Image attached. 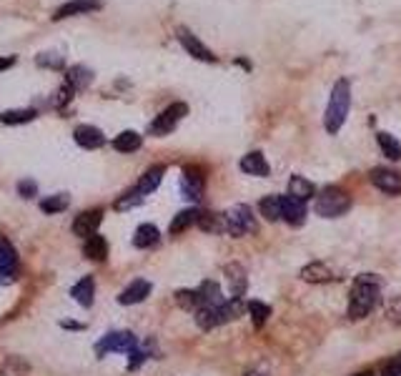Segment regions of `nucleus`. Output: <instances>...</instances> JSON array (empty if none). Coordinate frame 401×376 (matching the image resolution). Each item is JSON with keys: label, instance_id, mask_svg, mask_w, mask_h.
Returning <instances> with one entry per match:
<instances>
[{"label": "nucleus", "instance_id": "nucleus-10", "mask_svg": "<svg viewBox=\"0 0 401 376\" xmlns=\"http://www.w3.org/2000/svg\"><path fill=\"white\" fill-rule=\"evenodd\" d=\"M153 291L151 281L145 279H136L131 284L125 286L123 291L118 293V304H123V306H133V304H141V301L148 299V293Z\"/></svg>", "mask_w": 401, "mask_h": 376}, {"label": "nucleus", "instance_id": "nucleus-32", "mask_svg": "<svg viewBox=\"0 0 401 376\" xmlns=\"http://www.w3.org/2000/svg\"><path fill=\"white\" fill-rule=\"evenodd\" d=\"M38 113L33 111V108H15V111H6L3 116H0V121L8 125H21V123H30V121L35 118Z\"/></svg>", "mask_w": 401, "mask_h": 376}, {"label": "nucleus", "instance_id": "nucleus-9", "mask_svg": "<svg viewBox=\"0 0 401 376\" xmlns=\"http://www.w3.org/2000/svg\"><path fill=\"white\" fill-rule=\"evenodd\" d=\"M203 174H200V168L196 166H188L183 168V176H181V188H183V196H186L188 201H198L200 196H203Z\"/></svg>", "mask_w": 401, "mask_h": 376}, {"label": "nucleus", "instance_id": "nucleus-7", "mask_svg": "<svg viewBox=\"0 0 401 376\" xmlns=\"http://www.w3.org/2000/svg\"><path fill=\"white\" fill-rule=\"evenodd\" d=\"M188 116V105L186 103H173L168 105L166 111L161 113L158 118L151 123V133L153 136H168V133L181 123V118Z\"/></svg>", "mask_w": 401, "mask_h": 376}, {"label": "nucleus", "instance_id": "nucleus-15", "mask_svg": "<svg viewBox=\"0 0 401 376\" xmlns=\"http://www.w3.org/2000/svg\"><path fill=\"white\" fill-rule=\"evenodd\" d=\"M281 221H286L289 226H304L306 206L291 196H281Z\"/></svg>", "mask_w": 401, "mask_h": 376}, {"label": "nucleus", "instance_id": "nucleus-39", "mask_svg": "<svg viewBox=\"0 0 401 376\" xmlns=\"http://www.w3.org/2000/svg\"><path fill=\"white\" fill-rule=\"evenodd\" d=\"M18 194H21L23 198H33V196L38 194V186H35V181H21L18 183Z\"/></svg>", "mask_w": 401, "mask_h": 376}, {"label": "nucleus", "instance_id": "nucleus-21", "mask_svg": "<svg viewBox=\"0 0 401 376\" xmlns=\"http://www.w3.org/2000/svg\"><path fill=\"white\" fill-rule=\"evenodd\" d=\"M83 256L90 258V261H105L108 258V241L103 236H98V233L88 236L83 244Z\"/></svg>", "mask_w": 401, "mask_h": 376}, {"label": "nucleus", "instance_id": "nucleus-33", "mask_svg": "<svg viewBox=\"0 0 401 376\" xmlns=\"http://www.w3.org/2000/svg\"><path fill=\"white\" fill-rule=\"evenodd\" d=\"M70 198L65 194H56V196H45L41 201V211L43 213H61V211L68 209Z\"/></svg>", "mask_w": 401, "mask_h": 376}, {"label": "nucleus", "instance_id": "nucleus-17", "mask_svg": "<svg viewBox=\"0 0 401 376\" xmlns=\"http://www.w3.org/2000/svg\"><path fill=\"white\" fill-rule=\"evenodd\" d=\"M198 293V306H221L223 301V293H221V286L216 284V281H203V284L196 289Z\"/></svg>", "mask_w": 401, "mask_h": 376}, {"label": "nucleus", "instance_id": "nucleus-42", "mask_svg": "<svg viewBox=\"0 0 401 376\" xmlns=\"http://www.w3.org/2000/svg\"><path fill=\"white\" fill-rule=\"evenodd\" d=\"M246 376H263V374H258V371H249Z\"/></svg>", "mask_w": 401, "mask_h": 376}, {"label": "nucleus", "instance_id": "nucleus-2", "mask_svg": "<svg viewBox=\"0 0 401 376\" xmlns=\"http://www.w3.org/2000/svg\"><path fill=\"white\" fill-rule=\"evenodd\" d=\"M349 105H351V88H349V81L341 78V81H336V85H333L329 105H326V116H324L326 131L329 133L341 131V125H344L346 116H349Z\"/></svg>", "mask_w": 401, "mask_h": 376}, {"label": "nucleus", "instance_id": "nucleus-18", "mask_svg": "<svg viewBox=\"0 0 401 376\" xmlns=\"http://www.w3.org/2000/svg\"><path fill=\"white\" fill-rule=\"evenodd\" d=\"M226 279H229V286H231V296L234 299H241L243 293H246V271H243L241 264H229L226 266Z\"/></svg>", "mask_w": 401, "mask_h": 376}, {"label": "nucleus", "instance_id": "nucleus-14", "mask_svg": "<svg viewBox=\"0 0 401 376\" xmlns=\"http://www.w3.org/2000/svg\"><path fill=\"white\" fill-rule=\"evenodd\" d=\"M101 0H70L65 6H61L53 15V21H63V18H73V15H85L93 10H101Z\"/></svg>", "mask_w": 401, "mask_h": 376}, {"label": "nucleus", "instance_id": "nucleus-25", "mask_svg": "<svg viewBox=\"0 0 401 376\" xmlns=\"http://www.w3.org/2000/svg\"><path fill=\"white\" fill-rule=\"evenodd\" d=\"M241 171L249 176H269V163H266L263 154L254 151V154H246L241 158Z\"/></svg>", "mask_w": 401, "mask_h": 376}, {"label": "nucleus", "instance_id": "nucleus-31", "mask_svg": "<svg viewBox=\"0 0 401 376\" xmlns=\"http://www.w3.org/2000/svg\"><path fill=\"white\" fill-rule=\"evenodd\" d=\"M376 140H379L381 154L387 156V158H391V160H401V143L394 138V136H389V133L381 131L379 136H376Z\"/></svg>", "mask_w": 401, "mask_h": 376}, {"label": "nucleus", "instance_id": "nucleus-24", "mask_svg": "<svg viewBox=\"0 0 401 376\" xmlns=\"http://www.w3.org/2000/svg\"><path fill=\"white\" fill-rule=\"evenodd\" d=\"M70 296H73L81 306H90V304H93V296H96V281L90 279V276L81 279L73 289H70Z\"/></svg>", "mask_w": 401, "mask_h": 376}, {"label": "nucleus", "instance_id": "nucleus-22", "mask_svg": "<svg viewBox=\"0 0 401 376\" xmlns=\"http://www.w3.org/2000/svg\"><path fill=\"white\" fill-rule=\"evenodd\" d=\"M313 194H316V188H313L311 181H306L304 176H291V181H289V196L291 198H296V201L306 203L309 198H313Z\"/></svg>", "mask_w": 401, "mask_h": 376}, {"label": "nucleus", "instance_id": "nucleus-12", "mask_svg": "<svg viewBox=\"0 0 401 376\" xmlns=\"http://www.w3.org/2000/svg\"><path fill=\"white\" fill-rule=\"evenodd\" d=\"M178 41H181V45L186 48V53L188 56H194V58H198V61H206V63H214L216 61V56L211 53V50L203 45V43L196 38L191 30H186V28H178Z\"/></svg>", "mask_w": 401, "mask_h": 376}, {"label": "nucleus", "instance_id": "nucleus-37", "mask_svg": "<svg viewBox=\"0 0 401 376\" xmlns=\"http://www.w3.org/2000/svg\"><path fill=\"white\" fill-rule=\"evenodd\" d=\"M384 309H387V319L391 324H401V296H391Z\"/></svg>", "mask_w": 401, "mask_h": 376}, {"label": "nucleus", "instance_id": "nucleus-1", "mask_svg": "<svg viewBox=\"0 0 401 376\" xmlns=\"http://www.w3.org/2000/svg\"><path fill=\"white\" fill-rule=\"evenodd\" d=\"M381 296V279L376 273H361L351 286V299H349V319L359 321L367 319L376 309Z\"/></svg>", "mask_w": 401, "mask_h": 376}, {"label": "nucleus", "instance_id": "nucleus-11", "mask_svg": "<svg viewBox=\"0 0 401 376\" xmlns=\"http://www.w3.org/2000/svg\"><path fill=\"white\" fill-rule=\"evenodd\" d=\"M101 221H103V211L101 209L83 211V213H78L76 221H73V233L81 238L93 236V233L98 231V226H101Z\"/></svg>", "mask_w": 401, "mask_h": 376}, {"label": "nucleus", "instance_id": "nucleus-23", "mask_svg": "<svg viewBox=\"0 0 401 376\" xmlns=\"http://www.w3.org/2000/svg\"><path fill=\"white\" fill-rule=\"evenodd\" d=\"M65 83H68L73 91L88 88V85L93 83V70L85 68V65H73V68L65 73Z\"/></svg>", "mask_w": 401, "mask_h": 376}, {"label": "nucleus", "instance_id": "nucleus-30", "mask_svg": "<svg viewBox=\"0 0 401 376\" xmlns=\"http://www.w3.org/2000/svg\"><path fill=\"white\" fill-rule=\"evenodd\" d=\"M196 221H198V211H196V209L181 211V213H176V218L171 221V233H173V236H176V233H183V231L191 229Z\"/></svg>", "mask_w": 401, "mask_h": 376}, {"label": "nucleus", "instance_id": "nucleus-38", "mask_svg": "<svg viewBox=\"0 0 401 376\" xmlns=\"http://www.w3.org/2000/svg\"><path fill=\"white\" fill-rule=\"evenodd\" d=\"M38 65H45V68H63V56L43 53V56H38Z\"/></svg>", "mask_w": 401, "mask_h": 376}, {"label": "nucleus", "instance_id": "nucleus-6", "mask_svg": "<svg viewBox=\"0 0 401 376\" xmlns=\"http://www.w3.org/2000/svg\"><path fill=\"white\" fill-rule=\"evenodd\" d=\"M136 348H138V339L131 331H111L96 344V356L103 359L108 354H131Z\"/></svg>", "mask_w": 401, "mask_h": 376}, {"label": "nucleus", "instance_id": "nucleus-29", "mask_svg": "<svg viewBox=\"0 0 401 376\" xmlns=\"http://www.w3.org/2000/svg\"><path fill=\"white\" fill-rule=\"evenodd\" d=\"M258 211L266 221H281V196H266L258 203Z\"/></svg>", "mask_w": 401, "mask_h": 376}, {"label": "nucleus", "instance_id": "nucleus-28", "mask_svg": "<svg viewBox=\"0 0 401 376\" xmlns=\"http://www.w3.org/2000/svg\"><path fill=\"white\" fill-rule=\"evenodd\" d=\"M141 143H143V138L136 131H123L113 138V148H116L118 154H133V151L141 148Z\"/></svg>", "mask_w": 401, "mask_h": 376}, {"label": "nucleus", "instance_id": "nucleus-5", "mask_svg": "<svg viewBox=\"0 0 401 376\" xmlns=\"http://www.w3.org/2000/svg\"><path fill=\"white\" fill-rule=\"evenodd\" d=\"M223 218H226V231H229L234 238L249 236V233L256 231V218H254V211H251L249 206H243V203L231 206V209L223 213Z\"/></svg>", "mask_w": 401, "mask_h": 376}, {"label": "nucleus", "instance_id": "nucleus-19", "mask_svg": "<svg viewBox=\"0 0 401 376\" xmlns=\"http://www.w3.org/2000/svg\"><path fill=\"white\" fill-rule=\"evenodd\" d=\"M161 241V231L153 223H141L133 233V246L136 249H153Z\"/></svg>", "mask_w": 401, "mask_h": 376}, {"label": "nucleus", "instance_id": "nucleus-43", "mask_svg": "<svg viewBox=\"0 0 401 376\" xmlns=\"http://www.w3.org/2000/svg\"><path fill=\"white\" fill-rule=\"evenodd\" d=\"M359 376H369V374H359Z\"/></svg>", "mask_w": 401, "mask_h": 376}, {"label": "nucleus", "instance_id": "nucleus-3", "mask_svg": "<svg viewBox=\"0 0 401 376\" xmlns=\"http://www.w3.org/2000/svg\"><path fill=\"white\" fill-rule=\"evenodd\" d=\"M243 313V301H223L221 306H198L196 309V324L203 331H211V328L221 326V324H229V321L238 319Z\"/></svg>", "mask_w": 401, "mask_h": 376}, {"label": "nucleus", "instance_id": "nucleus-13", "mask_svg": "<svg viewBox=\"0 0 401 376\" xmlns=\"http://www.w3.org/2000/svg\"><path fill=\"white\" fill-rule=\"evenodd\" d=\"M73 138H76L78 146L85 148V151H96V148H101L105 143L103 131L96 128V125H78L76 131H73Z\"/></svg>", "mask_w": 401, "mask_h": 376}, {"label": "nucleus", "instance_id": "nucleus-16", "mask_svg": "<svg viewBox=\"0 0 401 376\" xmlns=\"http://www.w3.org/2000/svg\"><path fill=\"white\" fill-rule=\"evenodd\" d=\"M18 271V251L6 236H0V276H13Z\"/></svg>", "mask_w": 401, "mask_h": 376}, {"label": "nucleus", "instance_id": "nucleus-35", "mask_svg": "<svg viewBox=\"0 0 401 376\" xmlns=\"http://www.w3.org/2000/svg\"><path fill=\"white\" fill-rule=\"evenodd\" d=\"M249 313H251V321H254V326L261 328L266 324V319L271 316V309L261 301H249Z\"/></svg>", "mask_w": 401, "mask_h": 376}, {"label": "nucleus", "instance_id": "nucleus-40", "mask_svg": "<svg viewBox=\"0 0 401 376\" xmlns=\"http://www.w3.org/2000/svg\"><path fill=\"white\" fill-rule=\"evenodd\" d=\"M381 376H401V359H391V362L381 369Z\"/></svg>", "mask_w": 401, "mask_h": 376}, {"label": "nucleus", "instance_id": "nucleus-27", "mask_svg": "<svg viewBox=\"0 0 401 376\" xmlns=\"http://www.w3.org/2000/svg\"><path fill=\"white\" fill-rule=\"evenodd\" d=\"M163 174H166V168L163 166H153V168H148L143 176H141V181H138V191L143 196H148V194H153L156 188L161 186V181H163Z\"/></svg>", "mask_w": 401, "mask_h": 376}, {"label": "nucleus", "instance_id": "nucleus-4", "mask_svg": "<svg viewBox=\"0 0 401 376\" xmlns=\"http://www.w3.org/2000/svg\"><path fill=\"white\" fill-rule=\"evenodd\" d=\"M316 213L324 218H339L344 216L346 211L351 209V198L341 191V188H324L316 196Z\"/></svg>", "mask_w": 401, "mask_h": 376}, {"label": "nucleus", "instance_id": "nucleus-20", "mask_svg": "<svg viewBox=\"0 0 401 376\" xmlns=\"http://www.w3.org/2000/svg\"><path fill=\"white\" fill-rule=\"evenodd\" d=\"M301 279L309 281V284H329V281H333L336 276H333V271L329 266L316 261V264H309L301 269Z\"/></svg>", "mask_w": 401, "mask_h": 376}, {"label": "nucleus", "instance_id": "nucleus-8", "mask_svg": "<svg viewBox=\"0 0 401 376\" xmlns=\"http://www.w3.org/2000/svg\"><path fill=\"white\" fill-rule=\"evenodd\" d=\"M371 183L379 191L389 196H399L401 194V174L394 168H373L371 171Z\"/></svg>", "mask_w": 401, "mask_h": 376}, {"label": "nucleus", "instance_id": "nucleus-36", "mask_svg": "<svg viewBox=\"0 0 401 376\" xmlns=\"http://www.w3.org/2000/svg\"><path fill=\"white\" fill-rule=\"evenodd\" d=\"M176 304L186 311H196L198 309V293L191 291V289H181V291H176Z\"/></svg>", "mask_w": 401, "mask_h": 376}, {"label": "nucleus", "instance_id": "nucleus-26", "mask_svg": "<svg viewBox=\"0 0 401 376\" xmlns=\"http://www.w3.org/2000/svg\"><path fill=\"white\" fill-rule=\"evenodd\" d=\"M206 233H223L226 231V218L223 213H214V211H198V221H196Z\"/></svg>", "mask_w": 401, "mask_h": 376}, {"label": "nucleus", "instance_id": "nucleus-41", "mask_svg": "<svg viewBox=\"0 0 401 376\" xmlns=\"http://www.w3.org/2000/svg\"><path fill=\"white\" fill-rule=\"evenodd\" d=\"M15 63V58H0V70H6V68H10Z\"/></svg>", "mask_w": 401, "mask_h": 376}, {"label": "nucleus", "instance_id": "nucleus-34", "mask_svg": "<svg viewBox=\"0 0 401 376\" xmlns=\"http://www.w3.org/2000/svg\"><path fill=\"white\" fill-rule=\"evenodd\" d=\"M143 198H145V196L141 194L138 188H131L128 194H123V196H121V198H118L116 203H113V209H116V211H128V209H136V206H141V203H143Z\"/></svg>", "mask_w": 401, "mask_h": 376}]
</instances>
